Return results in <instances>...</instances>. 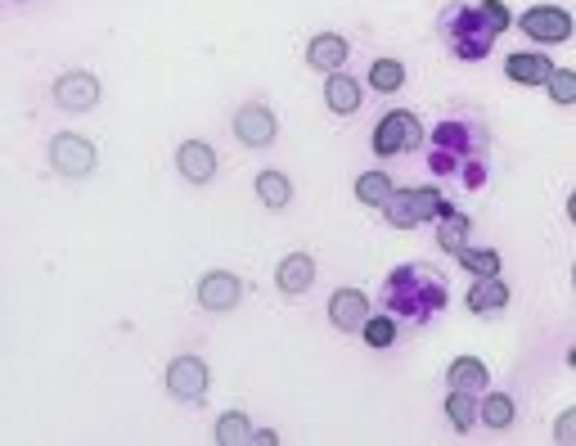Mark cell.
Instances as JSON below:
<instances>
[{"label":"cell","mask_w":576,"mask_h":446,"mask_svg":"<svg viewBox=\"0 0 576 446\" xmlns=\"http://www.w3.org/2000/svg\"><path fill=\"white\" fill-rule=\"evenodd\" d=\"M482 154H486V127L468 113H450L432 127V154H428V167L437 176H450L459 172L464 176V190H482L486 181V167H482Z\"/></svg>","instance_id":"6da1fadb"},{"label":"cell","mask_w":576,"mask_h":446,"mask_svg":"<svg viewBox=\"0 0 576 446\" xmlns=\"http://www.w3.org/2000/svg\"><path fill=\"white\" fill-rule=\"evenodd\" d=\"M450 298V284L441 271L423 262H405L396 266L392 275L383 280V302H387V316L405 320V325H428Z\"/></svg>","instance_id":"7a4b0ae2"},{"label":"cell","mask_w":576,"mask_h":446,"mask_svg":"<svg viewBox=\"0 0 576 446\" xmlns=\"http://www.w3.org/2000/svg\"><path fill=\"white\" fill-rule=\"evenodd\" d=\"M441 37H446V50L464 64H482L486 55L500 41V28L482 14V5H450L441 14Z\"/></svg>","instance_id":"3957f363"},{"label":"cell","mask_w":576,"mask_h":446,"mask_svg":"<svg viewBox=\"0 0 576 446\" xmlns=\"http://www.w3.org/2000/svg\"><path fill=\"white\" fill-rule=\"evenodd\" d=\"M432 217H446V199L437 190H396L387 199V221L396 230H414Z\"/></svg>","instance_id":"277c9868"},{"label":"cell","mask_w":576,"mask_h":446,"mask_svg":"<svg viewBox=\"0 0 576 446\" xmlns=\"http://www.w3.org/2000/svg\"><path fill=\"white\" fill-rule=\"evenodd\" d=\"M419 145H423V127L414 113H387L374 127V154H383V158L410 154V149H419Z\"/></svg>","instance_id":"5b68a950"},{"label":"cell","mask_w":576,"mask_h":446,"mask_svg":"<svg viewBox=\"0 0 576 446\" xmlns=\"http://www.w3.org/2000/svg\"><path fill=\"white\" fill-rule=\"evenodd\" d=\"M572 14L558 10V5H536V10L522 14V32H527L531 41H540V46H563V41H572Z\"/></svg>","instance_id":"8992f818"},{"label":"cell","mask_w":576,"mask_h":446,"mask_svg":"<svg viewBox=\"0 0 576 446\" xmlns=\"http://www.w3.org/2000/svg\"><path fill=\"white\" fill-rule=\"evenodd\" d=\"M50 163H54V172H63V176H86L90 167H95V149H90L86 136L63 131V136H54V145H50Z\"/></svg>","instance_id":"52a82bcc"},{"label":"cell","mask_w":576,"mask_h":446,"mask_svg":"<svg viewBox=\"0 0 576 446\" xmlns=\"http://www.w3.org/2000/svg\"><path fill=\"white\" fill-rule=\"evenodd\" d=\"M167 392L176 401H198L207 392V365L198 356H176L167 365Z\"/></svg>","instance_id":"ba28073f"},{"label":"cell","mask_w":576,"mask_h":446,"mask_svg":"<svg viewBox=\"0 0 576 446\" xmlns=\"http://www.w3.org/2000/svg\"><path fill=\"white\" fill-rule=\"evenodd\" d=\"M234 136L248 149H266L270 140H275V113H270L266 104H243V109L234 113Z\"/></svg>","instance_id":"9c48e42d"},{"label":"cell","mask_w":576,"mask_h":446,"mask_svg":"<svg viewBox=\"0 0 576 446\" xmlns=\"http://www.w3.org/2000/svg\"><path fill=\"white\" fill-rule=\"evenodd\" d=\"M54 104L68 113H86L99 104V82L90 73H63L59 82H54Z\"/></svg>","instance_id":"30bf717a"},{"label":"cell","mask_w":576,"mask_h":446,"mask_svg":"<svg viewBox=\"0 0 576 446\" xmlns=\"http://www.w3.org/2000/svg\"><path fill=\"white\" fill-rule=\"evenodd\" d=\"M176 167L189 185H207L216 176V149L203 145V140H185V145L176 149Z\"/></svg>","instance_id":"8fae6325"},{"label":"cell","mask_w":576,"mask_h":446,"mask_svg":"<svg viewBox=\"0 0 576 446\" xmlns=\"http://www.w3.org/2000/svg\"><path fill=\"white\" fill-rule=\"evenodd\" d=\"M329 320L338 329H347V334H360L369 320V298L360 289H338L329 298Z\"/></svg>","instance_id":"7c38bea8"},{"label":"cell","mask_w":576,"mask_h":446,"mask_svg":"<svg viewBox=\"0 0 576 446\" xmlns=\"http://www.w3.org/2000/svg\"><path fill=\"white\" fill-rule=\"evenodd\" d=\"M239 298H243V284L234 280L230 271H212L198 280V302H203L207 311H230V307H239Z\"/></svg>","instance_id":"4fadbf2b"},{"label":"cell","mask_w":576,"mask_h":446,"mask_svg":"<svg viewBox=\"0 0 576 446\" xmlns=\"http://www.w3.org/2000/svg\"><path fill=\"white\" fill-rule=\"evenodd\" d=\"M504 73H509L518 86H545L549 77H554V64H549L540 50H522V55L504 59Z\"/></svg>","instance_id":"5bb4252c"},{"label":"cell","mask_w":576,"mask_h":446,"mask_svg":"<svg viewBox=\"0 0 576 446\" xmlns=\"http://www.w3.org/2000/svg\"><path fill=\"white\" fill-rule=\"evenodd\" d=\"M311 280H315V262L306 253H288L284 262H279V271H275L279 293H288V298L306 293V289H311Z\"/></svg>","instance_id":"9a60e30c"},{"label":"cell","mask_w":576,"mask_h":446,"mask_svg":"<svg viewBox=\"0 0 576 446\" xmlns=\"http://www.w3.org/2000/svg\"><path fill=\"white\" fill-rule=\"evenodd\" d=\"M306 64L320 68V73H338V68L347 64V41H342L338 32H320V37L306 46Z\"/></svg>","instance_id":"2e32d148"},{"label":"cell","mask_w":576,"mask_h":446,"mask_svg":"<svg viewBox=\"0 0 576 446\" xmlns=\"http://www.w3.org/2000/svg\"><path fill=\"white\" fill-rule=\"evenodd\" d=\"M504 307H509V284L500 275H482L468 289V311H477V316H491V311H504Z\"/></svg>","instance_id":"e0dca14e"},{"label":"cell","mask_w":576,"mask_h":446,"mask_svg":"<svg viewBox=\"0 0 576 446\" xmlns=\"http://www.w3.org/2000/svg\"><path fill=\"white\" fill-rule=\"evenodd\" d=\"M324 104H329L333 113H356L360 109V82L356 77H342V73H333L329 82H324Z\"/></svg>","instance_id":"ac0fdd59"},{"label":"cell","mask_w":576,"mask_h":446,"mask_svg":"<svg viewBox=\"0 0 576 446\" xmlns=\"http://www.w3.org/2000/svg\"><path fill=\"white\" fill-rule=\"evenodd\" d=\"M450 392H482L486 388V365L477 361V356H459L455 365H450Z\"/></svg>","instance_id":"d6986e66"},{"label":"cell","mask_w":576,"mask_h":446,"mask_svg":"<svg viewBox=\"0 0 576 446\" xmlns=\"http://www.w3.org/2000/svg\"><path fill=\"white\" fill-rule=\"evenodd\" d=\"M468 235H473V221H468L464 212H446V221L437 226V244L446 248V253H464Z\"/></svg>","instance_id":"ffe728a7"},{"label":"cell","mask_w":576,"mask_h":446,"mask_svg":"<svg viewBox=\"0 0 576 446\" xmlns=\"http://www.w3.org/2000/svg\"><path fill=\"white\" fill-rule=\"evenodd\" d=\"M392 194H396V185H392V176H383V172H365L356 181V199L365 203V208H387Z\"/></svg>","instance_id":"44dd1931"},{"label":"cell","mask_w":576,"mask_h":446,"mask_svg":"<svg viewBox=\"0 0 576 446\" xmlns=\"http://www.w3.org/2000/svg\"><path fill=\"white\" fill-rule=\"evenodd\" d=\"M257 194L266 208H288V199H293V185H288L284 172H261L257 176Z\"/></svg>","instance_id":"7402d4cb"},{"label":"cell","mask_w":576,"mask_h":446,"mask_svg":"<svg viewBox=\"0 0 576 446\" xmlns=\"http://www.w3.org/2000/svg\"><path fill=\"white\" fill-rule=\"evenodd\" d=\"M252 424H248V415H239V410H230V415H221L216 419V442L221 446H243V442H252Z\"/></svg>","instance_id":"603a6c76"},{"label":"cell","mask_w":576,"mask_h":446,"mask_svg":"<svg viewBox=\"0 0 576 446\" xmlns=\"http://www.w3.org/2000/svg\"><path fill=\"white\" fill-rule=\"evenodd\" d=\"M477 415H482L486 428H509L518 410H513V397H509V392H491V397L482 401V410H477Z\"/></svg>","instance_id":"cb8c5ba5"},{"label":"cell","mask_w":576,"mask_h":446,"mask_svg":"<svg viewBox=\"0 0 576 446\" xmlns=\"http://www.w3.org/2000/svg\"><path fill=\"white\" fill-rule=\"evenodd\" d=\"M369 86H374V91H383V95L401 91V86H405V68H401V59H378V64L369 68Z\"/></svg>","instance_id":"d4e9b609"},{"label":"cell","mask_w":576,"mask_h":446,"mask_svg":"<svg viewBox=\"0 0 576 446\" xmlns=\"http://www.w3.org/2000/svg\"><path fill=\"white\" fill-rule=\"evenodd\" d=\"M446 415H450V424L459 428V433H468V428L477 424V406H473V392H450L446 397Z\"/></svg>","instance_id":"484cf974"},{"label":"cell","mask_w":576,"mask_h":446,"mask_svg":"<svg viewBox=\"0 0 576 446\" xmlns=\"http://www.w3.org/2000/svg\"><path fill=\"white\" fill-rule=\"evenodd\" d=\"M459 262H464V271H473L477 280H482V275H500V253H495V248H464Z\"/></svg>","instance_id":"4316f807"},{"label":"cell","mask_w":576,"mask_h":446,"mask_svg":"<svg viewBox=\"0 0 576 446\" xmlns=\"http://www.w3.org/2000/svg\"><path fill=\"white\" fill-rule=\"evenodd\" d=\"M545 86L554 104H576V68H554V77Z\"/></svg>","instance_id":"83f0119b"},{"label":"cell","mask_w":576,"mask_h":446,"mask_svg":"<svg viewBox=\"0 0 576 446\" xmlns=\"http://www.w3.org/2000/svg\"><path fill=\"white\" fill-rule=\"evenodd\" d=\"M360 334H365L369 347H392L396 343V320L392 316H369Z\"/></svg>","instance_id":"f1b7e54d"},{"label":"cell","mask_w":576,"mask_h":446,"mask_svg":"<svg viewBox=\"0 0 576 446\" xmlns=\"http://www.w3.org/2000/svg\"><path fill=\"white\" fill-rule=\"evenodd\" d=\"M482 14H486V19H491L500 32H509L513 19H509V5H504V0H482Z\"/></svg>","instance_id":"f546056e"},{"label":"cell","mask_w":576,"mask_h":446,"mask_svg":"<svg viewBox=\"0 0 576 446\" xmlns=\"http://www.w3.org/2000/svg\"><path fill=\"white\" fill-rule=\"evenodd\" d=\"M554 437H558L563 446H576V410H563V415H558Z\"/></svg>","instance_id":"4dcf8cb0"},{"label":"cell","mask_w":576,"mask_h":446,"mask_svg":"<svg viewBox=\"0 0 576 446\" xmlns=\"http://www.w3.org/2000/svg\"><path fill=\"white\" fill-rule=\"evenodd\" d=\"M252 442H261V446H275V442H279V433H275V428H257V437H252Z\"/></svg>","instance_id":"1f68e13d"},{"label":"cell","mask_w":576,"mask_h":446,"mask_svg":"<svg viewBox=\"0 0 576 446\" xmlns=\"http://www.w3.org/2000/svg\"><path fill=\"white\" fill-rule=\"evenodd\" d=\"M567 217H572V226H576V194L567 199Z\"/></svg>","instance_id":"d6a6232c"},{"label":"cell","mask_w":576,"mask_h":446,"mask_svg":"<svg viewBox=\"0 0 576 446\" xmlns=\"http://www.w3.org/2000/svg\"><path fill=\"white\" fill-rule=\"evenodd\" d=\"M567 365H572V370H576V347H572V352H567Z\"/></svg>","instance_id":"836d02e7"},{"label":"cell","mask_w":576,"mask_h":446,"mask_svg":"<svg viewBox=\"0 0 576 446\" xmlns=\"http://www.w3.org/2000/svg\"><path fill=\"white\" fill-rule=\"evenodd\" d=\"M572 289H576V271H572Z\"/></svg>","instance_id":"e575fe53"}]
</instances>
